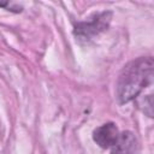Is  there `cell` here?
<instances>
[{"label":"cell","instance_id":"obj_1","mask_svg":"<svg viewBox=\"0 0 154 154\" xmlns=\"http://www.w3.org/2000/svg\"><path fill=\"white\" fill-rule=\"evenodd\" d=\"M154 61L152 57H141L128 63L120 71L116 85V96L120 105L135 100L153 83Z\"/></svg>","mask_w":154,"mask_h":154},{"label":"cell","instance_id":"obj_2","mask_svg":"<svg viewBox=\"0 0 154 154\" xmlns=\"http://www.w3.org/2000/svg\"><path fill=\"white\" fill-rule=\"evenodd\" d=\"M112 19L111 11H102L91 14L87 20L77 22L73 28V35L79 42H89L95 36L108 29Z\"/></svg>","mask_w":154,"mask_h":154},{"label":"cell","instance_id":"obj_3","mask_svg":"<svg viewBox=\"0 0 154 154\" xmlns=\"http://www.w3.org/2000/svg\"><path fill=\"white\" fill-rule=\"evenodd\" d=\"M119 134L120 132H119L117 125L114 123L109 122V123H105V124L97 126L93 131V140L99 147L107 149V148H111L117 142Z\"/></svg>","mask_w":154,"mask_h":154},{"label":"cell","instance_id":"obj_4","mask_svg":"<svg viewBox=\"0 0 154 154\" xmlns=\"http://www.w3.org/2000/svg\"><path fill=\"white\" fill-rule=\"evenodd\" d=\"M137 150L138 142L131 131L120 132L117 142L111 147V154H137Z\"/></svg>","mask_w":154,"mask_h":154},{"label":"cell","instance_id":"obj_5","mask_svg":"<svg viewBox=\"0 0 154 154\" xmlns=\"http://www.w3.org/2000/svg\"><path fill=\"white\" fill-rule=\"evenodd\" d=\"M140 107L142 108V111L148 116V117H153V96L149 94V95H146L144 97H142V100L138 102Z\"/></svg>","mask_w":154,"mask_h":154}]
</instances>
